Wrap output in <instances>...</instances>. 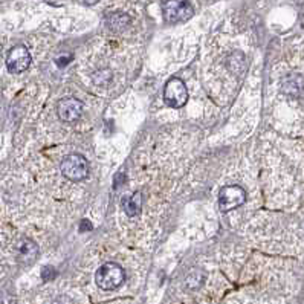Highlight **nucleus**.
I'll use <instances>...</instances> for the list:
<instances>
[{"instance_id":"nucleus-10","label":"nucleus","mask_w":304,"mask_h":304,"mask_svg":"<svg viewBox=\"0 0 304 304\" xmlns=\"http://www.w3.org/2000/svg\"><path fill=\"white\" fill-rule=\"evenodd\" d=\"M283 89L288 95H292V97H297L303 92L304 89V81L303 78L297 73L294 75H289L284 83H283Z\"/></svg>"},{"instance_id":"nucleus-13","label":"nucleus","mask_w":304,"mask_h":304,"mask_svg":"<svg viewBox=\"0 0 304 304\" xmlns=\"http://www.w3.org/2000/svg\"><path fill=\"white\" fill-rule=\"evenodd\" d=\"M0 304H15V297L8 292H0Z\"/></svg>"},{"instance_id":"nucleus-5","label":"nucleus","mask_w":304,"mask_h":304,"mask_svg":"<svg viewBox=\"0 0 304 304\" xmlns=\"http://www.w3.org/2000/svg\"><path fill=\"white\" fill-rule=\"evenodd\" d=\"M29 64H31V54L23 45L14 46L6 57V67L12 73L25 72L29 67Z\"/></svg>"},{"instance_id":"nucleus-3","label":"nucleus","mask_w":304,"mask_h":304,"mask_svg":"<svg viewBox=\"0 0 304 304\" xmlns=\"http://www.w3.org/2000/svg\"><path fill=\"white\" fill-rule=\"evenodd\" d=\"M162 14L170 23L185 22L194 15V8L188 0H167L162 6Z\"/></svg>"},{"instance_id":"nucleus-1","label":"nucleus","mask_w":304,"mask_h":304,"mask_svg":"<svg viewBox=\"0 0 304 304\" xmlns=\"http://www.w3.org/2000/svg\"><path fill=\"white\" fill-rule=\"evenodd\" d=\"M124 278V269L117 263H106L95 274V281L103 291H112L120 288Z\"/></svg>"},{"instance_id":"nucleus-11","label":"nucleus","mask_w":304,"mask_h":304,"mask_svg":"<svg viewBox=\"0 0 304 304\" xmlns=\"http://www.w3.org/2000/svg\"><path fill=\"white\" fill-rule=\"evenodd\" d=\"M130 23L128 15H125L124 12H113L107 17V25L109 28L115 29V31H121L127 25Z\"/></svg>"},{"instance_id":"nucleus-4","label":"nucleus","mask_w":304,"mask_h":304,"mask_svg":"<svg viewBox=\"0 0 304 304\" xmlns=\"http://www.w3.org/2000/svg\"><path fill=\"white\" fill-rule=\"evenodd\" d=\"M246 200V193L242 186L237 185H228L225 188H222L220 196H219V206L223 213L233 211L236 208H239L240 205H243Z\"/></svg>"},{"instance_id":"nucleus-9","label":"nucleus","mask_w":304,"mask_h":304,"mask_svg":"<svg viewBox=\"0 0 304 304\" xmlns=\"http://www.w3.org/2000/svg\"><path fill=\"white\" fill-rule=\"evenodd\" d=\"M122 206L127 216L135 217L141 213L142 208V194L141 193H135L130 197H124L122 199Z\"/></svg>"},{"instance_id":"nucleus-2","label":"nucleus","mask_w":304,"mask_h":304,"mask_svg":"<svg viewBox=\"0 0 304 304\" xmlns=\"http://www.w3.org/2000/svg\"><path fill=\"white\" fill-rule=\"evenodd\" d=\"M61 173L66 179L80 182L89 175V164L81 155H69L61 162Z\"/></svg>"},{"instance_id":"nucleus-12","label":"nucleus","mask_w":304,"mask_h":304,"mask_svg":"<svg viewBox=\"0 0 304 304\" xmlns=\"http://www.w3.org/2000/svg\"><path fill=\"white\" fill-rule=\"evenodd\" d=\"M57 277V271L52 268V266H45L43 269H42V278L45 280V281H51V280H54Z\"/></svg>"},{"instance_id":"nucleus-6","label":"nucleus","mask_w":304,"mask_h":304,"mask_svg":"<svg viewBox=\"0 0 304 304\" xmlns=\"http://www.w3.org/2000/svg\"><path fill=\"white\" fill-rule=\"evenodd\" d=\"M164 100L172 107L185 106V103L188 100V92H186V87L181 80L173 78L167 83L165 90H164Z\"/></svg>"},{"instance_id":"nucleus-7","label":"nucleus","mask_w":304,"mask_h":304,"mask_svg":"<svg viewBox=\"0 0 304 304\" xmlns=\"http://www.w3.org/2000/svg\"><path fill=\"white\" fill-rule=\"evenodd\" d=\"M59 117L64 122H73L83 113V103L77 98H64L57 107Z\"/></svg>"},{"instance_id":"nucleus-8","label":"nucleus","mask_w":304,"mask_h":304,"mask_svg":"<svg viewBox=\"0 0 304 304\" xmlns=\"http://www.w3.org/2000/svg\"><path fill=\"white\" fill-rule=\"evenodd\" d=\"M39 254V248L37 244L31 240H22V243L18 244V260L25 264L32 263L37 258Z\"/></svg>"}]
</instances>
